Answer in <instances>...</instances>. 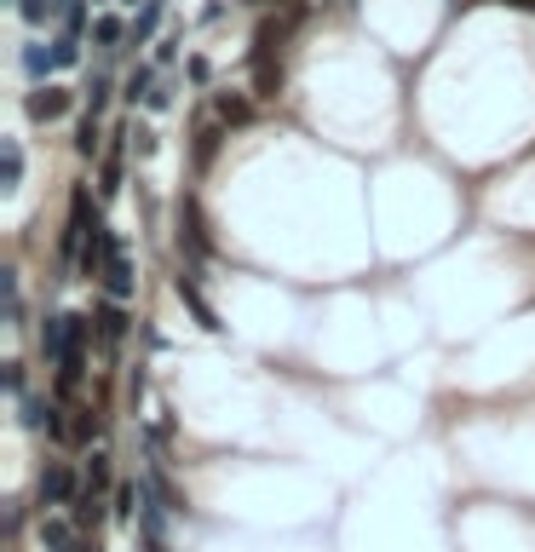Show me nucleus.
Here are the masks:
<instances>
[{"label":"nucleus","mask_w":535,"mask_h":552,"mask_svg":"<svg viewBox=\"0 0 535 552\" xmlns=\"http://www.w3.org/2000/svg\"><path fill=\"white\" fill-rule=\"evenodd\" d=\"M179 225H185L190 259H202V253H208V225H202V207H196V196H185V202H179Z\"/></svg>","instance_id":"nucleus-3"},{"label":"nucleus","mask_w":535,"mask_h":552,"mask_svg":"<svg viewBox=\"0 0 535 552\" xmlns=\"http://www.w3.org/2000/svg\"><path fill=\"white\" fill-rule=\"evenodd\" d=\"M179 299H185L190 311H196V322H202V328H219V317H213V305L202 299V288H196L190 276H179Z\"/></svg>","instance_id":"nucleus-8"},{"label":"nucleus","mask_w":535,"mask_h":552,"mask_svg":"<svg viewBox=\"0 0 535 552\" xmlns=\"http://www.w3.org/2000/svg\"><path fill=\"white\" fill-rule=\"evenodd\" d=\"M507 6H524V12H535V0H507Z\"/></svg>","instance_id":"nucleus-25"},{"label":"nucleus","mask_w":535,"mask_h":552,"mask_svg":"<svg viewBox=\"0 0 535 552\" xmlns=\"http://www.w3.org/2000/svg\"><path fill=\"white\" fill-rule=\"evenodd\" d=\"M24 69L35 75V81H41L47 69H58V52H47V46H24Z\"/></svg>","instance_id":"nucleus-14"},{"label":"nucleus","mask_w":535,"mask_h":552,"mask_svg":"<svg viewBox=\"0 0 535 552\" xmlns=\"http://www.w3.org/2000/svg\"><path fill=\"white\" fill-rule=\"evenodd\" d=\"M6 391H18V397H24V363H6Z\"/></svg>","instance_id":"nucleus-22"},{"label":"nucleus","mask_w":535,"mask_h":552,"mask_svg":"<svg viewBox=\"0 0 535 552\" xmlns=\"http://www.w3.org/2000/svg\"><path fill=\"white\" fill-rule=\"evenodd\" d=\"M254 87H259V98H277V92H282V69H277V58H271V64H254Z\"/></svg>","instance_id":"nucleus-13"},{"label":"nucleus","mask_w":535,"mask_h":552,"mask_svg":"<svg viewBox=\"0 0 535 552\" xmlns=\"http://www.w3.org/2000/svg\"><path fill=\"white\" fill-rule=\"evenodd\" d=\"M156 23H162V0H150L139 18H133V41H150V35H156Z\"/></svg>","instance_id":"nucleus-16"},{"label":"nucleus","mask_w":535,"mask_h":552,"mask_svg":"<svg viewBox=\"0 0 535 552\" xmlns=\"http://www.w3.org/2000/svg\"><path fill=\"white\" fill-rule=\"evenodd\" d=\"M75 150H81V156H98V115L93 110H87V121L75 127Z\"/></svg>","instance_id":"nucleus-17"},{"label":"nucleus","mask_w":535,"mask_h":552,"mask_svg":"<svg viewBox=\"0 0 535 552\" xmlns=\"http://www.w3.org/2000/svg\"><path fill=\"white\" fill-rule=\"evenodd\" d=\"M104 104H110V75H93V87H87V110H104Z\"/></svg>","instance_id":"nucleus-19"},{"label":"nucleus","mask_w":535,"mask_h":552,"mask_svg":"<svg viewBox=\"0 0 535 552\" xmlns=\"http://www.w3.org/2000/svg\"><path fill=\"white\" fill-rule=\"evenodd\" d=\"M213 156H219V127L208 121V127H196V167H208Z\"/></svg>","instance_id":"nucleus-15"},{"label":"nucleus","mask_w":535,"mask_h":552,"mask_svg":"<svg viewBox=\"0 0 535 552\" xmlns=\"http://www.w3.org/2000/svg\"><path fill=\"white\" fill-rule=\"evenodd\" d=\"M121 35H133V29H121V18H98V23H93V41H98V46H116Z\"/></svg>","instance_id":"nucleus-18"},{"label":"nucleus","mask_w":535,"mask_h":552,"mask_svg":"<svg viewBox=\"0 0 535 552\" xmlns=\"http://www.w3.org/2000/svg\"><path fill=\"white\" fill-rule=\"evenodd\" d=\"M81 23H87V6H81V0H75L70 12H64V29H70V35H75V29H81Z\"/></svg>","instance_id":"nucleus-23"},{"label":"nucleus","mask_w":535,"mask_h":552,"mask_svg":"<svg viewBox=\"0 0 535 552\" xmlns=\"http://www.w3.org/2000/svg\"><path fill=\"white\" fill-rule=\"evenodd\" d=\"M52 52H58V69L81 64V46H75V35H64V41H52Z\"/></svg>","instance_id":"nucleus-21"},{"label":"nucleus","mask_w":535,"mask_h":552,"mask_svg":"<svg viewBox=\"0 0 535 552\" xmlns=\"http://www.w3.org/2000/svg\"><path fill=\"white\" fill-rule=\"evenodd\" d=\"M150 92H156V69H133V75H127V87H121V98H133V104H139V98H144V104H150Z\"/></svg>","instance_id":"nucleus-10"},{"label":"nucleus","mask_w":535,"mask_h":552,"mask_svg":"<svg viewBox=\"0 0 535 552\" xmlns=\"http://www.w3.org/2000/svg\"><path fill=\"white\" fill-rule=\"evenodd\" d=\"M24 110H29V121H58V115H70V92L64 87H35Z\"/></svg>","instance_id":"nucleus-1"},{"label":"nucleus","mask_w":535,"mask_h":552,"mask_svg":"<svg viewBox=\"0 0 535 552\" xmlns=\"http://www.w3.org/2000/svg\"><path fill=\"white\" fill-rule=\"evenodd\" d=\"M75 437H81V443H87V437H98V420H93V414H81V420H75Z\"/></svg>","instance_id":"nucleus-24"},{"label":"nucleus","mask_w":535,"mask_h":552,"mask_svg":"<svg viewBox=\"0 0 535 552\" xmlns=\"http://www.w3.org/2000/svg\"><path fill=\"white\" fill-rule=\"evenodd\" d=\"M81 489H75V478H70V466H47L41 472V506H64V501H75Z\"/></svg>","instance_id":"nucleus-2"},{"label":"nucleus","mask_w":535,"mask_h":552,"mask_svg":"<svg viewBox=\"0 0 535 552\" xmlns=\"http://www.w3.org/2000/svg\"><path fill=\"white\" fill-rule=\"evenodd\" d=\"M93 322H98V334H104L110 345L127 334V317H121V305H98V317H93Z\"/></svg>","instance_id":"nucleus-11"},{"label":"nucleus","mask_w":535,"mask_h":552,"mask_svg":"<svg viewBox=\"0 0 535 552\" xmlns=\"http://www.w3.org/2000/svg\"><path fill=\"white\" fill-rule=\"evenodd\" d=\"M75 0H18V12H24L29 23H47V18H64Z\"/></svg>","instance_id":"nucleus-9"},{"label":"nucleus","mask_w":535,"mask_h":552,"mask_svg":"<svg viewBox=\"0 0 535 552\" xmlns=\"http://www.w3.org/2000/svg\"><path fill=\"white\" fill-rule=\"evenodd\" d=\"M110 483V455H93L87 460V489H104Z\"/></svg>","instance_id":"nucleus-20"},{"label":"nucleus","mask_w":535,"mask_h":552,"mask_svg":"<svg viewBox=\"0 0 535 552\" xmlns=\"http://www.w3.org/2000/svg\"><path fill=\"white\" fill-rule=\"evenodd\" d=\"M24 179V150H18V138H0V190H18Z\"/></svg>","instance_id":"nucleus-5"},{"label":"nucleus","mask_w":535,"mask_h":552,"mask_svg":"<svg viewBox=\"0 0 535 552\" xmlns=\"http://www.w3.org/2000/svg\"><path fill=\"white\" fill-rule=\"evenodd\" d=\"M41 351H47V363H64V351H70V317H47V328H41Z\"/></svg>","instance_id":"nucleus-4"},{"label":"nucleus","mask_w":535,"mask_h":552,"mask_svg":"<svg viewBox=\"0 0 535 552\" xmlns=\"http://www.w3.org/2000/svg\"><path fill=\"white\" fill-rule=\"evenodd\" d=\"M41 547H47V552H70V524H64V518H41Z\"/></svg>","instance_id":"nucleus-12"},{"label":"nucleus","mask_w":535,"mask_h":552,"mask_svg":"<svg viewBox=\"0 0 535 552\" xmlns=\"http://www.w3.org/2000/svg\"><path fill=\"white\" fill-rule=\"evenodd\" d=\"M219 121H225V127H248V121H254V104H248L242 92H219Z\"/></svg>","instance_id":"nucleus-7"},{"label":"nucleus","mask_w":535,"mask_h":552,"mask_svg":"<svg viewBox=\"0 0 535 552\" xmlns=\"http://www.w3.org/2000/svg\"><path fill=\"white\" fill-rule=\"evenodd\" d=\"M104 288H110V299H127V294H133V265H127V253H116V259L104 265Z\"/></svg>","instance_id":"nucleus-6"}]
</instances>
